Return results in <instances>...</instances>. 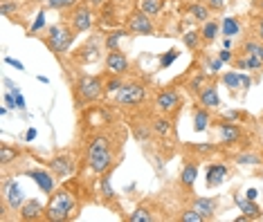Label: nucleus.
Segmentation results:
<instances>
[{"label":"nucleus","mask_w":263,"mask_h":222,"mask_svg":"<svg viewBox=\"0 0 263 222\" xmlns=\"http://www.w3.org/2000/svg\"><path fill=\"white\" fill-rule=\"evenodd\" d=\"M86 162H88V169L97 175H104V173H110L112 166L117 164V153L112 148V142L106 133L95 135L90 144H88V151H86Z\"/></svg>","instance_id":"f257e3e1"},{"label":"nucleus","mask_w":263,"mask_h":222,"mask_svg":"<svg viewBox=\"0 0 263 222\" xmlns=\"http://www.w3.org/2000/svg\"><path fill=\"white\" fill-rule=\"evenodd\" d=\"M79 209L81 207L74 191H70L68 187L54 189V193L50 195V202L45 207V218L52 222H68L79 215Z\"/></svg>","instance_id":"f03ea898"},{"label":"nucleus","mask_w":263,"mask_h":222,"mask_svg":"<svg viewBox=\"0 0 263 222\" xmlns=\"http://www.w3.org/2000/svg\"><path fill=\"white\" fill-rule=\"evenodd\" d=\"M41 41H43V45H45L52 54H54L57 58H63L65 54L70 52V47L74 45L77 32H74L72 27H70L68 21H63V23H57V25L47 27V34L41 36Z\"/></svg>","instance_id":"7ed1b4c3"},{"label":"nucleus","mask_w":263,"mask_h":222,"mask_svg":"<svg viewBox=\"0 0 263 222\" xmlns=\"http://www.w3.org/2000/svg\"><path fill=\"white\" fill-rule=\"evenodd\" d=\"M106 92L104 79L97 74H83L79 81L74 83V104L77 108H86L88 104L101 99V94Z\"/></svg>","instance_id":"20e7f679"},{"label":"nucleus","mask_w":263,"mask_h":222,"mask_svg":"<svg viewBox=\"0 0 263 222\" xmlns=\"http://www.w3.org/2000/svg\"><path fill=\"white\" fill-rule=\"evenodd\" d=\"M148 99V88L140 81H130V83H124L122 88L112 94V101L115 106H124V108H135L140 104H144Z\"/></svg>","instance_id":"39448f33"},{"label":"nucleus","mask_w":263,"mask_h":222,"mask_svg":"<svg viewBox=\"0 0 263 222\" xmlns=\"http://www.w3.org/2000/svg\"><path fill=\"white\" fill-rule=\"evenodd\" d=\"M65 21L70 23V27H72L77 34H86V32H90L92 25H95V11H92V5L79 3L77 7L70 9V14L65 16Z\"/></svg>","instance_id":"423d86ee"},{"label":"nucleus","mask_w":263,"mask_h":222,"mask_svg":"<svg viewBox=\"0 0 263 222\" xmlns=\"http://www.w3.org/2000/svg\"><path fill=\"white\" fill-rule=\"evenodd\" d=\"M124 27L128 29L130 36H160L155 32V25H153V18L144 14L142 9H135L130 11L126 16V23H124Z\"/></svg>","instance_id":"0eeeda50"},{"label":"nucleus","mask_w":263,"mask_h":222,"mask_svg":"<svg viewBox=\"0 0 263 222\" xmlns=\"http://www.w3.org/2000/svg\"><path fill=\"white\" fill-rule=\"evenodd\" d=\"M155 108H158V110L162 112V115H166V117L178 115L180 108H182V94L178 92V90H173V88L160 90V92L155 94Z\"/></svg>","instance_id":"6e6552de"},{"label":"nucleus","mask_w":263,"mask_h":222,"mask_svg":"<svg viewBox=\"0 0 263 222\" xmlns=\"http://www.w3.org/2000/svg\"><path fill=\"white\" fill-rule=\"evenodd\" d=\"M216 128H218V137H220V144H225V146H234V144H238L243 139V128L241 124L236 122H230V119H216Z\"/></svg>","instance_id":"1a4fd4ad"},{"label":"nucleus","mask_w":263,"mask_h":222,"mask_svg":"<svg viewBox=\"0 0 263 222\" xmlns=\"http://www.w3.org/2000/svg\"><path fill=\"white\" fill-rule=\"evenodd\" d=\"M47 169L54 173L57 177H72L74 171H77V159L70 153L57 155V157H52L47 162Z\"/></svg>","instance_id":"9d476101"},{"label":"nucleus","mask_w":263,"mask_h":222,"mask_svg":"<svg viewBox=\"0 0 263 222\" xmlns=\"http://www.w3.org/2000/svg\"><path fill=\"white\" fill-rule=\"evenodd\" d=\"M130 70V61L122 50H112L106 54V74H117V76H126Z\"/></svg>","instance_id":"9b49d317"},{"label":"nucleus","mask_w":263,"mask_h":222,"mask_svg":"<svg viewBox=\"0 0 263 222\" xmlns=\"http://www.w3.org/2000/svg\"><path fill=\"white\" fill-rule=\"evenodd\" d=\"M25 175L27 177H32L34 179V184L43 191V193H47V195H52L54 193V189H57V179L52 177L54 173L52 171H45V169H29V171H25Z\"/></svg>","instance_id":"f8f14e48"},{"label":"nucleus","mask_w":263,"mask_h":222,"mask_svg":"<svg viewBox=\"0 0 263 222\" xmlns=\"http://www.w3.org/2000/svg\"><path fill=\"white\" fill-rule=\"evenodd\" d=\"M99 56H101V47H99V41H97V38H90L86 45H81L77 52H72L74 63H79V65L95 63Z\"/></svg>","instance_id":"ddd939ff"},{"label":"nucleus","mask_w":263,"mask_h":222,"mask_svg":"<svg viewBox=\"0 0 263 222\" xmlns=\"http://www.w3.org/2000/svg\"><path fill=\"white\" fill-rule=\"evenodd\" d=\"M25 202V195H23V189L18 182H5L3 187V207H9L14 211H18Z\"/></svg>","instance_id":"4468645a"},{"label":"nucleus","mask_w":263,"mask_h":222,"mask_svg":"<svg viewBox=\"0 0 263 222\" xmlns=\"http://www.w3.org/2000/svg\"><path fill=\"white\" fill-rule=\"evenodd\" d=\"M205 182H207V189H218L223 182H227L230 177V169L223 164V162H214V164L207 166V173H205Z\"/></svg>","instance_id":"2eb2a0df"},{"label":"nucleus","mask_w":263,"mask_h":222,"mask_svg":"<svg viewBox=\"0 0 263 222\" xmlns=\"http://www.w3.org/2000/svg\"><path fill=\"white\" fill-rule=\"evenodd\" d=\"M184 14L194 23H205L212 18V9H209V5L205 0H191L189 5H184Z\"/></svg>","instance_id":"dca6fc26"},{"label":"nucleus","mask_w":263,"mask_h":222,"mask_svg":"<svg viewBox=\"0 0 263 222\" xmlns=\"http://www.w3.org/2000/svg\"><path fill=\"white\" fill-rule=\"evenodd\" d=\"M198 104L205 106L207 110H218L220 108V97H218V86L216 81H209L198 94Z\"/></svg>","instance_id":"f3484780"},{"label":"nucleus","mask_w":263,"mask_h":222,"mask_svg":"<svg viewBox=\"0 0 263 222\" xmlns=\"http://www.w3.org/2000/svg\"><path fill=\"white\" fill-rule=\"evenodd\" d=\"M18 218H21V220H25V222L41 220V218H45V207L41 205L39 200L29 197V200L23 202V207L18 209Z\"/></svg>","instance_id":"a211bd4d"},{"label":"nucleus","mask_w":263,"mask_h":222,"mask_svg":"<svg viewBox=\"0 0 263 222\" xmlns=\"http://www.w3.org/2000/svg\"><path fill=\"white\" fill-rule=\"evenodd\" d=\"M191 207L198 211L205 220H214L218 211V197H194L191 200Z\"/></svg>","instance_id":"6ab92c4d"},{"label":"nucleus","mask_w":263,"mask_h":222,"mask_svg":"<svg viewBox=\"0 0 263 222\" xmlns=\"http://www.w3.org/2000/svg\"><path fill=\"white\" fill-rule=\"evenodd\" d=\"M189 162H184V166H182V171H180V187L182 189H194V184H196V177H198V159H194V157H187Z\"/></svg>","instance_id":"aec40b11"},{"label":"nucleus","mask_w":263,"mask_h":222,"mask_svg":"<svg viewBox=\"0 0 263 222\" xmlns=\"http://www.w3.org/2000/svg\"><path fill=\"white\" fill-rule=\"evenodd\" d=\"M191 117H194V130L196 133H205L212 124V110H207L205 106H194L191 108Z\"/></svg>","instance_id":"412c9836"},{"label":"nucleus","mask_w":263,"mask_h":222,"mask_svg":"<svg viewBox=\"0 0 263 222\" xmlns=\"http://www.w3.org/2000/svg\"><path fill=\"white\" fill-rule=\"evenodd\" d=\"M232 65H234V70H250V72H261L263 70V61L252 56V54H236Z\"/></svg>","instance_id":"4be33fe9"},{"label":"nucleus","mask_w":263,"mask_h":222,"mask_svg":"<svg viewBox=\"0 0 263 222\" xmlns=\"http://www.w3.org/2000/svg\"><path fill=\"white\" fill-rule=\"evenodd\" d=\"M182 43L184 47H187L189 52H200L202 47H207L205 45V41H202V34H200V29H187V32L182 34Z\"/></svg>","instance_id":"5701e85b"},{"label":"nucleus","mask_w":263,"mask_h":222,"mask_svg":"<svg viewBox=\"0 0 263 222\" xmlns=\"http://www.w3.org/2000/svg\"><path fill=\"white\" fill-rule=\"evenodd\" d=\"M200 34H202L205 45H212L214 41L220 36V21H216V18H209V21H205V23H202V27H200Z\"/></svg>","instance_id":"b1692460"},{"label":"nucleus","mask_w":263,"mask_h":222,"mask_svg":"<svg viewBox=\"0 0 263 222\" xmlns=\"http://www.w3.org/2000/svg\"><path fill=\"white\" fill-rule=\"evenodd\" d=\"M184 151L196 153V159H198V157H207V155H216L220 148L214 142H205V144H184Z\"/></svg>","instance_id":"393cba45"},{"label":"nucleus","mask_w":263,"mask_h":222,"mask_svg":"<svg viewBox=\"0 0 263 222\" xmlns=\"http://www.w3.org/2000/svg\"><path fill=\"white\" fill-rule=\"evenodd\" d=\"M236 54H252V56H256V58H261L263 61V41H259L256 36L254 38H243Z\"/></svg>","instance_id":"a878e982"},{"label":"nucleus","mask_w":263,"mask_h":222,"mask_svg":"<svg viewBox=\"0 0 263 222\" xmlns=\"http://www.w3.org/2000/svg\"><path fill=\"white\" fill-rule=\"evenodd\" d=\"M243 32V25H241V18L238 16H225L223 21H220V34L223 36H230V38H234Z\"/></svg>","instance_id":"bb28decb"},{"label":"nucleus","mask_w":263,"mask_h":222,"mask_svg":"<svg viewBox=\"0 0 263 222\" xmlns=\"http://www.w3.org/2000/svg\"><path fill=\"white\" fill-rule=\"evenodd\" d=\"M209 81H212V76H209L205 70H200L198 74H194V76H191V79H189L187 83H184V88H187L191 94H196V97H198V94H200V90L205 88Z\"/></svg>","instance_id":"cd10ccee"},{"label":"nucleus","mask_w":263,"mask_h":222,"mask_svg":"<svg viewBox=\"0 0 263 222\" xmlns=\"http://www.w3.org/2000/svg\"><path fill=\"white\" fill-rule=\"evenodd\" d=\"M236 205H238L241 213H243L248 220H259V218H261V209L254 205V200H248V197L236 195Z\"/></svg>","instance_id":"c85d7f7f"},{"label":"nucleus","mask_w":263,"mask_h":222,"mask_svg":"<svg viewBox=\"0 0 263 222\" xmlns=\"http://www.w3.org/2000/svg\"><path fill=\"white\" fill-rule=\"evenodd\" d=\"M18 157H21V148L11 146L7 142L0 144V164H3V169H7L11 162H16Z\"/></svg>","instance_id":"c756f323"},{"label":"nucleus","mask_w":263,"mask_h":222,"mask_svg":"<svg viewBox=\"0 0 263 222\" xmlns=\"http://www.w3.org/2000/svg\"><path fill=\"white\" fill-rule=\"evenodd\" d=\"M220 83H223L232 94H236L238 90H241V72H236V70L223 72V74H220Z\"/></svg>","instance_id":"7c9ffc66"},{"label":"nucleus","mask_w":263,"mask_h":222,"mask_svg":"<svg viewBox=\"0 0 263 222\" xmlns=\"http://www.w3.org/2000/svg\"><path fill=\"white\" fill-rule=\"evenodd\" d=\"M151 126H153V133L158 137H169L171 130H173V122L166 115L162 117H153L151 119Z\"/></svg>","instance_id":"2f4dec72"},{"label":"nucleus","mask_w":263,"mask_h":222,"mask_svg":"<svg viewBox=\"0 0 263 222\" xmlns=\"http://www.w3.org/2000/svg\"><path fill=\"white\" fill-rule=\"evenodd\" d=\"M130 128H133V135H135V139L137 142H151V137L155 135L153 133V126L151 124H146V122H135V124H130Z\"/></svg>","instance_id":"473e14b6"},{"label":"nucleus","mask_w":263,"mask_h":222,"mask_svg":"<svg viewBox=\"0 0 263 222\" xmlns=\"http://www.w3.org/2000/svg\"><path fill=\"white\" fill-rule=\"evenodd\" d=\"M137 9H142L144 14L155 18L164 11V0H137Z\"/></svg>","instance_id":"72a5a7b5"},{"label":"nucleus","mask_w":263,"mask_h":222,"mask_svg":"<svg viewBox=\"0 0 263 222\" xmlns=\"http://www.w3.org/2000/svg\"><path fill=\"white\" fill-rule=\"evenodd\" d=\"M128 34V29L126 27H119V29H112V32H108L104 36V47L108 52H112V50H119V41L124 38V36Z\"/></svg>","instance_id":"f704fd0d"},{"label":"nucleus","mask_w":263,"mask_h":222,"mask_svg":"<svg viewBox=\"0 0 263 222\" xmlns=\"http://www.w3.org/2000/svg\"><path fill=\"white\" fill-rule=\"evenodd\" d=\"M126 220H128V222H153L155 215H153V209H148V207H137L133 213L126 215Z\"/></svg>","instance_id":"c9c22d12"},{"label":"nucleus","mask_w":263,"mask_h":222,"mask_svg":"<svg viewBox=\"0 0 263 222\" xmlns=\"http://www.w3.org/2000/svg\"><path fill=\"white\" fill-rule=\"evenodd\" d=\"M223 65H225V63L220 61L218 56H205V61H202V70H205L209 76H216V74H220Z\"/></svg>","instance_id":"e433bc0d"},{"label":"nucleus","mask_w":263,"mask_h":222,"mask_svg":"<svg viewBox=\"0 0 263 222\" xmlns=\"http://www.w3.org/2000/svg\"><path fill=\"white\" fill-rule=\"evenodd\" d=\"M77 5H79V0H45V7L54 11H70Z\"/></svg>","instance_id":"4c0bfd02"},{"label":"nucleus","mask_w":263,"mask_h":222,"mask_svg":"<svg viewBox=\"0 0 263 222\" xmlns=\"http://www.w3.org/2000/svg\"><path fill=\"white\" fill-rule=\"evenodd\" d=\"M124 76H117V74H108L106 76V81H104V88H106V94H115L119 88L124 86Z\"/></svg>","instance_id":"58836bf2"},{"label":"nucleus","mask_w":263,"mask_h":222,"mask_svg":"<svg viewBox=\"0 0 263 222\" xmlns=\"http://www.w3.org/2000/svg\"><path fill=\"white\" fill-rule=\"evenodd\" d=\"M99 189H101V195H104V200H115V191L110 187V177L108 173H104L99 179Z\"/></svg>","instance_id":"ea45409f"},{"label":"nucleus","mask_w":263,"mask_h":222,"mask_svg":"<svg viewBox=\"0 0 263 222\" xmlns=\"http://www.w3.org/2000/svg\"><path fill=\"white\" fill-rule=\"evenodd\" d=\"M18 9H21L18 0H3V3H0V11L7 18H14V14H18Z\"/></svg>","instance_id":"a19ab883"},{"label":"nucleus","mask_w":263,"mask_h":222,"mask_svg":"<svg viewBox=\"0 0 263 222\" xmlns=\"http://www.w3.org/2000/svg\"><path fill=\"white\" fill-rule=\"evenodd\" d=\"M178 220H180V222H202L205 218H202V215L196 211L194 207H191V209H184V211L178 213Z\"/></svg>","instance_id":"79ce46f5"},{"label":"nucleus","mask_w":263,"mask_h":222,"mask_svg":"<svg viewBox=\"0 0 263 222\" xmlns=\"http://www.w3.org/2000/svg\"><path fill=\"white\" fill-rule=\"evenodd\" d=\"M178 56H180V52H178V47H171V50L166 52V54H162V58H160V68H162V70L171 68L173 61H176Z\"/></svg>","instance_id":"37998d69"},{"label":"nucleus","mask_w":263,"mask_h":222,"mask_svg":"<svg viewBox=\"0 0 263 222\" xmlns=\"http://www.w3.org/2000/svg\"><path fill=\"white\" fill-rule=\"evenodd\" d=\"M236 164H250V166H259L261 157L256 153H241L236 155Z\"/></svg>","instance_id":"c03bdc74"},{"label":"nucleus","mask_w":263,"mask_h":222,"mask_svg":"<svg viewBox=\"0 0 263 222\" xmlns=\"http://www.w3.org/2000/svg\"><path fill=\"white\" fill-rule=\"evenodd\" d=\"M43 27H45V9H41L39 14H36V18H34L32 27H29V36H36Z\"/></svg>","instance_id":"a18cd8bd"},{"label":"nucleus","mask_w":263,"mask_h":222,"mask_svg":"<svg viewBox=\"0 0 263 222\" xmlns=\"http://www.w3.org/2000/svg\"><path fill=\"white\" fill-rule=\"evenodd\" d=\"M220 117H223V119H230V122H236V124H241L243 119H248V115H245L243 110H225Z\"/></svg>","instance_id":"49530a36"},{"label":"nucleus","mask_w":263,"mask_h":222,"mask_svg":"<svg viewBox=\"0 0 263 222\" xmlns=\"http://www.w3.org/2000/svg\"><path fill=\"white\" fill-rule=\"evenodd\" d=\"M11 94H14V99H16V106H18V110H25V99H23V94H21V88L18 86H14L11 88Z\"/></svg>","instance_id":"de8ad7c7"},{"label":"nucleus","mask_w":263,"mask_h":222,"mask_svg":"<svg viewBox=\"0 0 263 222\" xmlns=\"http://www.w3.org/2000/svg\"><path fill=\"white\" fill-rule=\"evenodd\" d=\"M212 11H223L227 7V0H205Z\"/></svg>","instance_id":"09e8293b"},{"label":"nucleus","mask_w":263,"mask_h":222,"mask_svg":"<svg viewBox=\"0 0 263 222\" xmlns=\"http://www.w3.org/2000/svg\"><path fill=\"white\" fill-rule=\"evenodd\" d=\"M254 36L259 41H263V14H259L256 21H254Z\"/></svg>","instance_id":"8fccbe9b"},{"label":"nucleus","mask_w":263,"mask_h":222,"mask_svg":"<svg viewBox=\"0 0 263 222\" xmlns=\"http://www.w3.org/2000/svg\"><path fill=\"white\" fill-rule=\"evenodd\" d=\"M234 56H236V54L232 52V50H227V47H223V50L218 52V58H220L223 63H232V61H234Z\"/></svg>","instance_id":"3c124183"},{"label":"nucleus","mask_w":263,"mask_h":222,"mask_svg":"<svg viewBox=\"0 0 263 222\" xmlns=\"http://www.w3.org/2000/svg\"><path fill=\"white\" fill-rule=\"evenodd\" d=\"M252 86H254V79H252V76H250V74H243V72H241V90H243V92H248V90L252 88Z\"/></svg>","instance_id":"603ef678"},{"label":"nucleus","mask_w":263,"mask_h":222,"mask_svg":"<svg viewBox=\"0 0 263 222\" xmlns=\"http://www.w3.org/2000/svg\"><path fill=\"white\" fill-rule=\"evenodd\" d=\"M3 101H5V106H7V108H11V110H18V106H16V99H14V94H11V90L3 94Z\"/></svg>","instance_id":"864d4df0"},{"label":"nucleus","mask_w":263,"mask_h":222,"mask_svg":"<svg viewBox=\"0 0 263 222\" xmlns=\"http://www.w3.org/2000/svg\"><path fill=\"white\" fill-rule=\"evenodd\" d=\"M5 63L11 65V68H16V70H21V72H25V65L21 61H16V58H11V56H5Z\"/></svg>","instance_id":"5fc2aeb1"},{"label":"nucleus","mask_w":263,"mask_h":222,"mask_svg":"<svg viewBox=\"0 0 263 222\" xmlns=\"http://www.w3.org/2000/svg\"><path fill=\"white\" fill-rule=\"evenodd\" d=\"M36 139V128H29L25 133V142H34Z\"/></svg>","instance_id":"6e6d98bb"},{"label":"nucleus","mask_w":263,"mask_h":222,"mask_svg":"<svg viewBox=\"0 0 263 222\" xmlns=\"http://www.w3.org/2000/svg\"><path fill=\"white\" fill-rule=\"evenodd\" d=\"M256 195H259V193H256V189H248V191H245V197H248V200H256Z\"/></svg>","instance_id":"4d7b16f0"},{"label":"nucleus","mask_w":263,"mask_h":222,"mask_svg":"<svg viewBox=\"0 0 263 222\" xmlns=\"http://www.w3.org/2000/svg\"><path fill=\"white\" fill-rule=\"evenodd\" d=\"M256 9H259V14H263V0H256Z\"/></svg>","instance_id":"13d9d810"},{"label":"nucleus","mask_w":263,"mask_h":222,"mask_svg":"<svg viewBox=\"0 0 263 222\" xmlns=\"http://www.w3.org/2000/svg\"><path fill=\"white\" fill-rule=\"evenodd\" d=\"M88 5H92L95 7V5H101V0H88Z\"/></svg>","instance_id":"bf43d9fd"},{"label":"nucleus","mask_w":263,"mask_h":222,"mask_svg":"<svg viewBox=\"0 0 263 222\" xmlns=\"http://www.w3.org/2000/svg\"><path fill=\"white\" fill-rule=\"evenodd\" d=\"M173 3H182V0H173Z\"/></svg>","instance_id":"052dcab7"},{"label":"nucleus","mask_w":263,"mask_h":222,"mask_svg":"<svg viewBox=\"0 0 263 222\" xmlns=\"http://www.w3.org/2000/svg\"><path fill=\"white\" fill-rule=\"evenodd\" d=\"M254 3H256V0H254Z\"/></svg>","instance_id":"680f3d73"}]
</instances>
